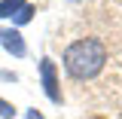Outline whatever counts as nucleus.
Instances as JSON below:
<instances>
[{"label":"nucleus","mask_w":122,"mask_h":119,"mask_svg":"<svg viewBox=\"0 0 122 119\" xmlns=\"http://www.w3.org/2000/svg\"><path fill=\"white\" fill-rule=\"evenodd\" d=\"M25 119H46V116H43V113H37V110H28V116H25Z\"/></svg>","instance_id":"0eeeda50"},{"label":"nucleus","mask_w":122,"mask_h":119,"mask_svg":"<svg viewBox=\"0 0 122 119\" xmlns=\"http://www.w3.org/2000/svg\"><path fill=\"white\" fill-rule=\"evenodd\" d=\"M107 64V46L95 37H82L64 49V70L73 79H95Z\"/></svg>","instance_id":"f257e3e1"},{"label":"nucleus","mask_w":122,"mask_h":119,"mask_svg":"<svg viewBox=\"0 0 122 119\" xmlns=\"http://www.w3.org/2000/svg\"><path fill=\"white\" fill-rule=\"evenodd\" d=\"M0 46L9 55H15V58L28 55V46H25V37L18 34V28H0Z\"/></svg>","instance_id":"7ed1b4c3"},{"label":"nucleus","mask_w":122,"mask_h":119,"mask_svg":"<svg viewBox=\"0 0 122 119\" xmlns=\"http://www.w3.org/2000/svg\"><path fill=\"white\" fill-rule=\"evenodd\" d=\"M40 79H43V92L52 104H61V89H58V70H55V61L43 58L40 61Z\"/></svg>","instance_id":"f03ea898"},{"label":"nucleus","mask_w":122,"mask_h":119,"mask_svg":"<svg viewBox=\"0 0 122 119\" xmlns=\"http://www.w3.org/2000/svg\"><path fill=\"white\" fill-rule=\"evenodd\" d=\"M30 15H34V6H21V9L15 12V25H25V21H30Z\"/></svg>","instance_id":"39448f33"},{"label":"nucleus","mask_w":122,"mask_h":119,"mask_svg":"<svg viewBox=\"0 0 122 119\" xmlns=\"http://www.w3.org/2000/svg\"><path fill=\"white\" fill-rule=\"evenodd\" d=\"M70 3H79V0H70Z\"/></svg>","instance_id":"6e6552de"},{"label":"nucleus","mask_w":122,"mask_h":119,"mask_svg":"<svg viewBox=\"0 0 122 119\" xmlns=\"http://www.w3.org/2000/svg\"><path fill=\"white\" fill-rule=\"evenodd\" d=\"M21 6H28V3H25V0H0V18H6V15L18 12Z\"/></svg>","instance_id":"20e7f679"},{"label":"nucleus","mask_w":122,"mask_h":119,"mask_svg":"<svg viewBox=\"0 0 122 119\" xmlns=\"http://www.w3.org/2000/svg\"><path fill=\"white\" fill-rule=\"evenodd\" d=\"M0 119H15V107L0 98Z\"/></svg>","instance_id":"423d86ee"}]
</instances>
